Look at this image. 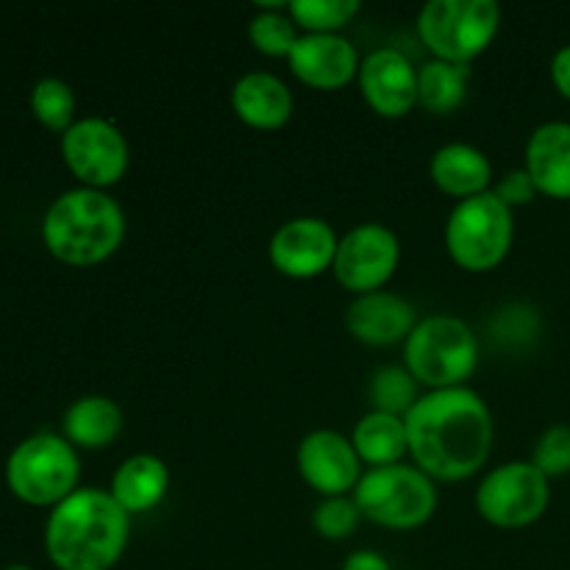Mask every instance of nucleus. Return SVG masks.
Here are the masks:
<instances>
[{
  "label": "nucleus",
  "instance_id": "5",
  "mask_svg": "<svg viewBox=\"0 0 570 570\" xmlns=\"http://www.w3.org/2000/svg\"><path fill=\"white\" fill-rule=\"evenodd\" d=\"M81 460L61 434L39 432L14 445L6 460V484L28 507H59L78 490Z\"/></svg>",
  "mask_w": 570,
  "mask_h": 570
},
{
  "label": "nucleus",
  "instance_id": "28",
  "mask_svg": "<svg viewBox=\"0 0 570 570\" xmlns=\"http://www.w3.org/2000/svg\"><path fill=\"white\" fill-rule=\"evenodd\" d=\"M362 512L356 507L354 495H334L323 499L312 512V527L323 540H345L354 534Z\"/></svg>",
  "mask_w": 570,
  "mask_h": 570
},
{
  "label": "nucleus",
  "instance_id": "16",
  "mask_svg": "<svg viewBox=\"0 0 570 570\" xmlns=\"http://www.w3.org/2000/svg\"><path fill=\"white\" fill-rule=\"evenodd\" d=\"M415 326V306L401 295L384 293V289L356 295L345 309V328H348L351 337L365 345H376V348L406 343Z\"/></svg>",
  "mask_w": 570,
  "mask_h": 570
},
{
  "label": "nucleus",
  "instance_id": "1",
  "mask_svg": "<svg viewBox=\"0 0 570 570\" xmlns=\"http://www.w3.org/2000/svg\"><path fill=\"white\" fill-rule=\"evenodd\" d=\"M404 423L415 468L440 482H462L479 473L493 449L490 406L468 384L423 393Z\"/></svg>",
  "mask_w": 570,
  "mask_h": 570
},
{
  "label": "nucleus",
  "instance_id": "31",
  "mask_svg": "<svg viewBox=\"0 0 570 570\" xmlns=\"http://www.w3.org/2000/svg\"><path fill=\"white\" fill-rule=\"evenodd\" d=\"M551 81H554L557 92L570 100V45H562V48L551 56Z\"/></svg>",
  "mask_w": 570,
  "mask_h": 570
},
{
  "label": "nucleus",
  "instance_id": "8",
  "mask_svg": "<svg viewBox=\"0 0 570 570\" xmlns=\"http://www.w3.org/2000/svg\"><path fill=\"white\" fill-rule=\"evenodd\" d=\"M501 26L495 0H429L417 14V33L434 59L471 65L493 45Z\"/></svg>",
  "mask_w": 570,
  "mask_h": 570
},
{
  "label": "nucleus",
  "instance_id": "26",
  "mask_svg": "<svg viewBox=\"0 0 570 570\" xmlns=\"http://www.w3.org/2000/svg\"><path fill=\"white\" fill-rule=\"evenodd\" d=\"M417 382L404 365H384L371 379V401L376 412L406 417V412L417 404Z\"/></svg>",
  "mask_w": 570,
  "mask_h": 570
},
{
  "label": "nucleus",
  "instance_id": "30",
  "mask_svg": "<svg viewBox=\"0 0 570 570\" xmlns=\"http://www.w3.org/2000/svg\"><path fill=\"white\" fill-rule=\"evenodd\" d=\"M493 195L499 200H504L510 209H515V206L532 204L534 195L540 193L538 187H534L532 176L527 173V167H515V170H507L504 176L499 178V184L493 187Z\"/></svg>",
  "mask_w": 570,
  "mask_h": 570
},
{
  "label": "nucleus",
  "instance_id": "4",
  "mask_svg": "<svg viewBox=\"0 0 570 570\" xmlns=\"http://www.w3.org/2000/svg\"><path fill=\"white\" fill-rule=\"evenodd\" d=\"M476 365V334L454 315L421 317L404 343V367L429 390L465 387Z\"/></svg>",
  "mask_w": 570,
  "mask_h": 570
},
{
  "label": "nucleus",
  "instance_id": "3",
  "mask_svg": "<svg viewBox=\"0 0 570 570\" xmlns=\"http://www.w3.org/2000/svg\"><path fill=\"white\" fill-rule=\"evenodd\" d=\"M126 237L122 206L104 189L61 193L42 217V243L59 262L92 267L109 259Z\"/></svg>",
  "mask_w": 570,
  "mask_h": 570
},
{
  "label": "nucleus",
  "instance_id": "18",
  "mask_svg": "<svg viewBox=\"0 0 570 570\" xmlns=\"http://www.w3.org/2000/svg\"><path fill=\"white\" fill-rule=\"evenodd\" d=\"M232 109L245 126L259 128V131H276L287 126L293 117V92L287 83L273 72H245L234 81Z\"/></svg>",
  "mask_w": 570,
  "mask_h": 570
},
{
  "label": "nucleus",
  "instance_id": "12",
  "mask_svg": "<svg viewBox=\"0 0 570 570\" xmlns=\"http://www.w3.org/2000/svg\"><path fill=\"white\" fill-rule=\"evenodd\" d=\"M340 237L323 217H293L273 232L267 256L287 278H315L334 265Z\"/></svg>",
  "mask_w": 570,
  "mask_h": 570
},
{
  "label": "nucleus",
  "instance_id": "15",
  "mask_svg": "<svg viewBox=\"0 0 570 570\" xmlns=\"http://www.w3.org/2000/svg\"><path fill=\"white\" fill-rule=\"evenodd\" d=\"M289 70L312 89H343L360 76V53L343 33H301Z\"/></svg>",
  "mask_w": 570,
  "mask_h": 570
},
{
  "label": "nucleus",
  "instance_id": "17",
  "mask_svg": "<svg viewBox=\"0 0 570 570\" xmlns=\"http://www.w3.org/2000/svg\"><path fill=\"white\" fill-rule=\"evenodd\" d=\"M523 167L540 195L570 200V122L549 120L532 131Z\"/></svg>",
  "mask_w": 570,
  "mask_h": 570
},
{
  "label": "nucleus",
  "instance_id": "22",
  "mask_svg": "<svg viewBox=\"0 0 570 570\" xmlns=\"http://www.w3.org/2000/svg\"><path fill=\"white\" fill-rule=\"evenodd\" d=\"M351 443H354L360 460L371 468L399 465V462L410 454L404 417H395L376 410H371L360 423H356Z\"/></svg>",
  "mask_w": 570,
  "mask_h": 570
},
{
  "label": "nucleus",
  "instance_id": "10",
  "mask_svg": "<svg viewBox=\"0 0 570 570\" xmlns=\"http://www.w3.org/2000/svg\"><path fill=\"white\" fill-rule=\"evenodd\" d=\"M61 159L81 187L106 189L126 176L131 148L111 120L83 117L61 134Z\"/></svg>",
  "mask_w": 570,
  "mask_h": 570
},
{
  "label": "nucleus",
  "instance_id": "13",
  "mask_svg": "<svg viewBox=\"0 0 570 570\" xmlns=\"http://www.w3.org/2000/svg\"><path fill=\"white\" fill-rule=\"evenodd\" d=\"M298 473L323 499L348 495L362 479V460L354 443L332 429H315L298 445Z\"/></svg>",
  "mask_w": 570,
  "mask_h": 570
},
{
  "label": "nucleus",
  "instance_id": "23",
  "mask_svg": "<svg viewBox=\"0 0 570 570\" xmlns=\"http://www.w3.org/2000/svg\"><path fill=\"white\" fill-rule=\"evenodd\" d=\"M471 67L454 61L429 59L417 70V104L432 115H451L465 104Z\"/></svg>",
  "mask_w": 570,
  "mask_h": 570
},
{
  "label": "nucleus",
  "instance_id": "6",
  "mask_svg": "<svg viewBox=\"0 0 570 570\" xmlns=\"http://www.w3.org/2000/svg\"><path fill=\"white\" fill-rule=\"evenodd\" d=\"M354 501L367 521L384 529L410 532L434 515L438 488L421 468L399 462L362 473L360 484L354 488Z\"/></svg>",
  "mask_w": 570,
  "mask_h": 570
},
{
  "label": "nucleus",
  "instance_id": "20",
  "mask_svg": "<svg viewBox=\"0 0 570 570\" xmlns=\"http://www.w3.org/2000/svg\"><path fill=\"white\" fill-rule=\"evenodd\" d=\"M170 490V471L154 454H134L120 462L111 476V499L122 507L126 515L150 512L165 501Z\"/></svg>",
  "mask_w": 570,
  "mask_h": 570
},
{
  "label": "nucleus",
  "instance_id": "33",
  "mask_svg": "<svg viewBox=\"0 0 570 570\" xmlns=\"http://www.w3.org/2000/svg\"><path fill=\"white\" fill-rule=\"evenodd\" d=\"M3 570H33L31 566H20V562H17V566H9V568H3Z\"/></svg>",
  "mask_w": 570,
  "mask_h": 570
},
{
  "label": "nucleus",
  "instance_id": "32",
  "mask_svg": "<svg viewBox=\"0 0 570 570\" xmlns=\"http://www.w3.org/2000/svg\"><path fill=\"white\" fill-rule=\"evenodd\" d=\"M343 570H393V568H390V562L384 560V554H379V551L360 549V551H351V554L345 557Z\"/></svg>",
  "mask_w": 570,
  "mask_h": 570
},
{
  "label": "nucleus",
  "instance_id": "27",
  "mask_svg": "<svg viewBox=\"0 0 570 570\" xmlns=\"http://www.w3.org/2000/svg\"><path fill=\"white\" fill-rule=\"evenodd\" d=\"M287 11L306 33H340L360 14V0H293Z\"/></svg>",
  "mask_w": 570,
  "mask_h": 570
},
{
  "label": "nucleus",
  "instance_id": "24",
  "mask_svg": "<svg viewBox=\"0 0 570 570\" xmlns=\"http://www.w3.org/2000/svg\"><path fill=\"white\" fill-rule=\"evenodd\" d=\"M298 37V26L289 17L287 3H259V9L248 22L250 45L259 53L273 56V59H289Z\"/></svg>",
  "mask_w": 570,
  "mask_h": 570
},
{
  "label": "nucleus",
  "instance_id": "7",
  "mask_svg": "<svg viewBox=\"0 0 570 570\" xmlns=\"http://www.w3.org/2000/svg\"><path fill=\"white\" fill-rule=\"evenodd\" d=\"M515 239V215L490 193L460 200L445 223V248L451 259L471 273H488L507 259Z\"/></svg>",
  "mask_w": 570,
  "mask_h": 570
},
{
  "label": "nucleus",
  "instance_id": "25",
  "mask_svg": "<svg viewBox=\"0 0 570 570\" xmlns=\"http://www.w3.org/2000/svg\"><path fill=\"white\" fill-rule=\"evenodd\" d=\"M31 115L48 131L65 134L76 122V92L61 78H39L31 89Z\"/></svg>",
  "mask_w": 570,
  "mask_h": 570
},
{
  "label": "nucleus",
  "instance_id": "14",
  "mask_svg": "<svg viewBox=\"0 0 570 570\" xmlns=\"http://www.w3.org/2000/svg\"><path fill=\"white\" fill-rule=\"evenodd\" d=\"M362 95L376 115L399 120L417 106V67L395 48H379L360 67Z\"/></svg>",
  "mask_w": 570,
  "mask_h": 570
},
{
  "label": "nucleus",
  "instance_id": "21",
  "mask_svg": "<svg viewBox=\"0 0 570 570\" xmlns=\"http://www.w3.org/2000/svg\"><path fill=\"white\" fill-rule=\"evenodd\" d=\"M122 432V410L109 395H81L61 417V438L72 449L100 451Z\"/></svg>",
  "mask_w": 570,
  "mask_h": 570
},
{
  "label": "nucleus",
  "instance_id": "2",
  "mask_svg": "<svg viewBox=\"0 0 570 570\" xmlns=\"http://www.w3.org/2000/svg\"><path fill=\"white\" fill-rule=\"evenodd\" d=\"M131 515L109 490L78 488L45 523V554L56 570H111L126 554Z\"/></svg>",
  "mask_w": 570,
  "mask_h": 570
},
{
  "label": "nucleus",
  "instance_id": "11",
  "mask_svg": "<svg viewBox=\"0 0 570 570\" xmlns=\"http://www.w3.org/2000/svg\"><path fill=\"white\" fill-rule=\"evenodd\" d=\"M399 262V234L384 223H362L340 237L332 271L348 293L367 295L382 289L395 276Z\"/></svg>",
  "mask_w": 570,
  "mask_h": 570
},
{
  "label": "nucleus",
  "instance_id": "9",
  "mask_svg": "<svg viewBox=\"0 0 570 570\" xmlns=\"http://www.w3.org/2000/svg\"><path fill=\"white\" fill-rule=\"evenodd\" d=\"M551 501V479L532 460L504 462L482 479L476 490V510L499 529H523L546 515Z\"/></svg>",
  "mask_w": 570,
  "mask_h": 570
},
{
  "label": "nucleus",
  "instance_id": "29",
  "mask_svg": "<svg viewBox=\"0 0 570 570\" xmlns=\"http://www.w3.org/2000/svg\"><path fill=\"white\" fill-rule=\"evenodd\" d=\"M532 465L549 479L568 476L570 473V426L554 423L538 438L532 451Z\"/></svg>",
  "mask_w": 570,
  "mask_h": 570
},
{
  "label": "nucleus",
  "instance_id": "19",
  "mask_svg": "<svg viewBox=\"0 0 570 570\" xmlns=\"http://www.w3.org/2000/svg\"><path fill=\"white\" fill-rule=\"evenodd\" d=\"M429 173H432L434 187L460 200L490 193V181H493L490 159L476 145L468 142H449L434 150Z\"/></svg>",
  "mask_w": 570,
  "mask_h": 570
}]
</instances>
